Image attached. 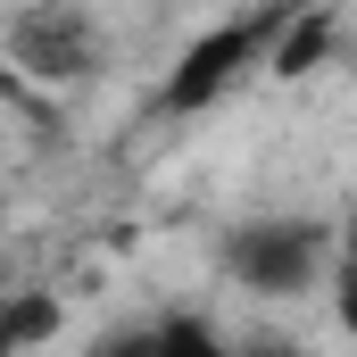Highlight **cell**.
I'll return each instance as SVG.
<instances>
[{
    "label": "cell",
    "instance_id": "cell-2",
    "mask_svg": "<svg viewBox=\"0 0 357 357\" xmlns=\"http://www.w3.org/2000/svg\"><path fill=\"white\" fill-rule=\"evenodd\" d=\"M341 233L324 216H250L225 233V274L258 299H307L324 274H333Z\"/></svg>",
    "mask_w": 357,
    "mask_h": 357
},
{
    "label": "cell",
    "instance_id": "cell-1",
    "mask_svg": "<svg viewBox=\"0 0 357 357\" xmlns=\"http://www.w3.org/2000/svg\"><path fill=\"white\" fill-rule=\"evenodd\" d=\"M0 59H8L25 84L84 91V84H100V67H108V25H100L91 0H25V8H8V25H0Z\"/></svg>",
    "mask_w": 357,
    "mask_h": 357
},
{
    "label": "cell",
    "instance_id": "cell-5",
    "mask_svg": "<svg viewBox=\"0 0 357 357\" xmlns=\"http://www.w3.org/2000/svg\"><path fill=\"white\" fill-rule=\"evenodd\" d=\"M333 324L357 341V266H333Z\"/></svg>",
    "mask_w": 357,
    "mask_h": 357
},
{
    "label": "cell",
    "instance_id": "cell-6",
    "mask_svg": "<svg viewBox=\"0 0 357 357\" xmlns=\"http://www.w3.org/2000/svg\"><path fill=\"white\" fill-rule=\"evenodd\" d=\"M333 266H357V216L341 225V250H333Z\"/></svg>",
    "mask_w": 357,
    "mask_h": 357
},
{
    "label": "cell",
    "instance_id": "cell-3",
    "mask_svg": "<svg viewBox=\"0 0 357 357\" xmlns=\"http://www.w3.org/2000/svg\"><path fill=\"white\" fill-rule=\"evenodd\" d=\"M274 25H282V8H258V17H225V25H208L175 67H167L158 108H167V116H199V108H216V100L241 84L250 67H266Z\"/></svg>",
    "mask_w": 357,
    "mask_h": 357
},
{
    "label": "cell",
    "instance_id": "cell-4",
    "mask_svg": "<svg viewBox=\"0 0 357 357\" xmlns=\"http://www.w3.org/2000/svg\"><path fill=\"white\" fill-rule=\"evenodd\" d=\"M333 50H341L333 8H282V25H274V42H266V75L274 84H299V75H316Z\"/></svg>",
    "mask_w": 357,
    "mask_h": 357
}]
</instances>
